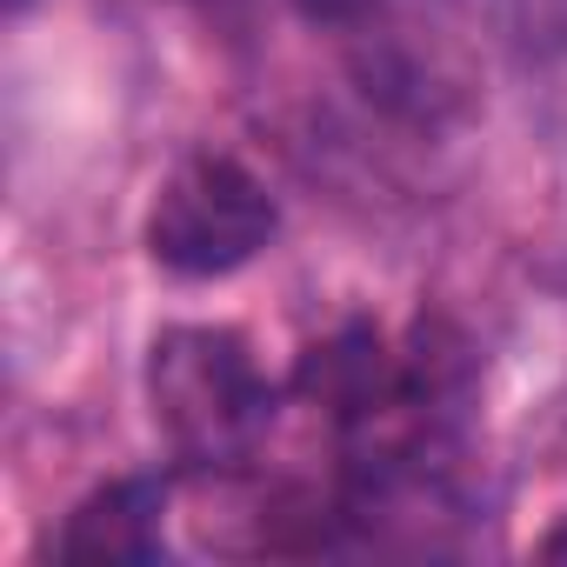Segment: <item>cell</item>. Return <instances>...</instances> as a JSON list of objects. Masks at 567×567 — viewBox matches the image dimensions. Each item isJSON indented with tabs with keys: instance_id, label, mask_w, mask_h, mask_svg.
Instances as JSON below:
<instances>
[{
	"instance_id": "cell-1",
	"label": "cell",
	"mask_w": 567,
	"mask_h": 567,
	"mask_svg": "<svg viewBox=\"0 0 567 567\" xmlns=\"http://www.w3.org/2000/svg\"><path fill=\"white\" fill-rule=\"evenodd\" d=\"M147 408L181 467L234 474L267 441L280 388L234 328H167L147 348Z\"/></svg>"
},
{
	"instance_id": "cell-2",
	"label": "cell",
	"mask_w": 567,
	"mask_h": 567,
	"mask_svg": "<svg viewBox=\"0 0 567 567\" xmlns=\"http://www.w3.org/2000/svg\"><path fill=\"white\" fill-rule=\"evenodd\" d=\"M274 234H280L274 187L247 161L214 147L174 161V174L154 187L147 207V254L181 280H227L247 260H260Z\"/></svg>"
},
{
	"instance_id": "cell-3",
	"label": "cell",
	"mask_w": 567,
	"mask_h": 567,
	"mask_svg": "<svg viewBox=\"0 0 567 567\" xmlns=\"http://www.w3.org/2000/svg\"><path fill=\"white\" fill-rule=\"evenodd\" d=\"M161 520H167V481L161 474H127V481L94 487L68 514L54 554L61 560H81V567H101V560H154L161 554Z\"/></svg>"
},
{
	"instance_id": "cell-4",
	"label": "cell",
	"mask_w": 567,
	"mask_h": 567,
	"mask_svg": "<svg viewBox=\"0 0 567 567\" xmlns=\"http://www.w3.org/2000/svg\"><path fill=\"white\" fill-rule=\"evenodd\" d=\"M295 8L308 21H321V28H354V21H368L381 8V0H295Z\"/></svg>"
},
{
	"instance_id": "cell-5",
	"label": "cell",
	"mask_w": 567,
	"mask_h": 567,
	"mask_svg": "<svg viewBox=\"0 0 567 567\" xmlns=\"http://www.w3.org/2000/svg\"><path fill=\"white\" fill-rule=\"evenodd\" d=\"M540 560H567V514L547 527V540H540Z\"/></svg>"
},
{
	"instance_id": "cell-6",
	"label": "cell",
	"mask_w": 567,
	"mask_h": 567,
	"mask_svg": "<svg viewBox=\"0 0 567 567\" xmlns=\"http://www.w3.org/2000/svg\"><path fill=\"white\" fill-rule=\"evenodd\" d=\"M8 8H14V14H28V8H34V0H8Z\"/></svg>"
}]
</instances>
